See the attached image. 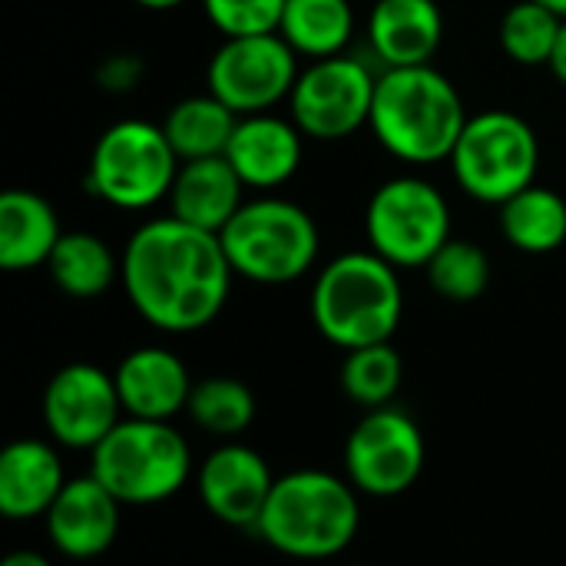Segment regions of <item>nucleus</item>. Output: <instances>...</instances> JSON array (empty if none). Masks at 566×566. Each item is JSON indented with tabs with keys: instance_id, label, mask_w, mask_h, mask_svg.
Instances as JSON below:
<instances>
[{
	"instance_id": "obj_1",
	"label": "nucleus",
	"mask_w": 566,
	"mask_h": 566,
	"mask_svg": "<svg viewBox=\"0 0 566 566\" xmlns=\"http://www.w3.org/2000/svg\"><path fill=\"white\" fill-rule=\"evenodd\" d=\"M123 292L136 315L169 335H189L219 318L232 265L216 232L176 216L143 222L123 249Z\"/></svg>"
},
{
	"instance_id": "obj_2",
	"label": "nucleus",
	"mask_w": 566,
	"mask_h": 566,
	"mask_svg": "<svg viewBox=\"0 0 566 566\" xmlns=\"http://www.w3.org/2000/svg\"><path fill=\"white\" fill-rule=\"evenodd\" d=\"M464 123L468 113L458 86L431 63L378 73L368 126L395 159L408 166L451 159Z\"/></svg>"
},
{
	"instance_id": "obj_3",
	"label": "nucleus",
	"mask_w": 566,
	"mask_h": 566,
	"mask_svg": "<svg viewBox=\"0 0 566 566\" xmlns=\"http://www.w3.org/2000/svg\"><path fill=\"white\" fill-rule=\"evenodd\" d=\"M358 524L361 507L352 481L302 468L275 481L255 534L285 557L332 560L352 547Z\"/></svg>"
},
{
	"instance_id": "obj_4",
	"label": "nucleus",
	"mask_w": 566,
	"mask_h": 566,
	"mask_svg": "<svg viewBox=\"0 0 566 566\" xmlns=\"http://www.w3.org/2000/svg\"><path fill=\"white\" fill-rule=\"evenodd\" d=\"M401 312L398 269L371 249L332 259L312 285V322L342 352L391 342Z\"/></svg>"
},
{
	"instance_id": "obj_5",
	"label": "nucleus",
	"mask_w": 566,
	"mask_h": 566,
	"mask_svg": "<svg viewBox=\"0 0 566 566\" xmlns=\"http://www.w3.org/2000/svg\"><path fill=\"white\" fill-rule=\"evenodd\" d=\"M90 458V474L119 504L133 507L163 504L192 478V451L169 421L123 418Z\"/></svg>"
},
{
	"instance_id": "obj_6",
	"label": "nucleus",
	"mask_w": 566,
	"mask_h": 566,
	"mask_svg": "<svg viewBox=\"0 0 566 566\" xmlns=\"http://www.w3.org/2000/svg\"><path fill=\"white\" fill-rule=\"evenodd\" d=\"M219 239L232 272L255 285H289L312 272L318 259L315 219L279 196L245 202Z\"/></svg>"
},
{
	"instance_id": "obj_7",
	"label": "nucleus",
	"mask_w": 566,
	"mask_h": 566,
	"mask_svg": "<svg viewBox=\"0 0 566 566\" xmlns=\"http://www.w3.org/2000/svg\"><path fill=\"white\" fill-rule=\"evenodd\" d=\"M458 186L488 206H504L511 196L537 182L541 143L534 126L511 109H484L468 116L451 153Z\"/></svg>"
},
{
	"instance_id": "obj_8",
	"label": "nucleus",
	"mask_w": 566,
	"mask_h": 566,
	"mask_svg": "<svg viewBox=\"0 0 566 566\" xmlns=\"http://www.w3.org/2000/svg\"><path fill=\"white\" fill-rule=\"evenodd\" d=\"M182 159L166 129L149 119H119L93 146L86 189L116 209H149L169 199Z\"/></svg>"
},
{
	"instance_id": "obj_9",
	"label": "nucleus",
	"mask_w": 566,
	"mask_h": 566,
	"mask_svg": "<svg viewBox=\"0 0 566 566\" xmlns=\"http://www.w3.org/2000/svg\"><path fill=\"white\" fill-rule=\"evenodd\" d=\"M365 235L371 252L395 269H424L451 239L448 199L421 176H395L368 199Z\"/></svg>"
},
{
	"instance_id": "obj_10",
	"label": "nucleus",
	"mask_w": 566,
	"mask_h": 566,
	"mask_svg": "<svg viewBox=\"0 0 566 566\" xmlns=\"http://www.w3.org/2000/svg\"><path fill=\"white\" fill-rule=\"evenodd\" d=\"M378 76L368 70L365 60L338 53L325 60H312L295 80L289 96L292 123L302 136L318 143H338L368 126L371 103H375Z\"/></svg>"
},
{
	"instance_id": "obj_11",
	"label": "nucleus",
	"mask_w": 566,
	"mask_h": 566,
	"mask_svg": "<svg viewBox=\"0 0 566 566\" xmlns=\"http://www.w3.org/2000/svg\"><path fill=\"white\" fill-rule=\"evenodd\" d=\"M298 73V53L282 40V33L226 36L209 60L206 83L209 93L235 116H252L272 113V106L289 99Z\"/></svg>"
},
{
	"instance_id": "obj_12",
	"label": "nucleus",
	"mask_w": 566,
	"mask_h": 566,
	"mask_svg": "<svg viewBox=\"0 0 566 566\" xmlns=\"http://www.w3.org/2000/svg\"><path fill=\"white\" fill-rule=\"evenodd\" d=\"M424 434L418 421L398 408L368 411L345 441V474L358 494L398 497L411 491L424 471Z\"/></svg>"
},
{
	"instance_id": "obj_13",
	"label": "nucleus",
	"mask_w": 566,
	"mask_h": 566,
	"mask_svg": "<svg viewBox=\"0 0 566 566\" xmlns=\"http://www.w3.org/2000/svg\"><path fill=\"white\" fill-rule=\"evenodd\" d=\"M40 411L46 434L73 451H93L126 415L116 378L90 361L63 365L46 381Z\"/></svg>"
},
{
	"instance_id": "obj_14",
	"label": "nucleus",
	"mask_w": 566,
	"mask_h": 566,
	"mask_svg": "<svg viewBox=\"0 0 566 566\" xmlns=\"http://www.w3.org/2000/svg\"><path fill=\"white\" fill-rule=\"evenodd\" d=\"M275 481L279 478L272 474L269 461L255 448L235 441L219 444L196 471V491L202 507L216 521L239 531H255Z\"/></svg>"
},
{
	"instance_id": "obj_15",
	"label": "nucleus",
	"mask_w": 566,
	"mask_h": 566,
	"mask_svg": "<svg viewBox=\"0 0 566 566\" xmlns=\"http://www.w3.org/2000/svg\"><path fill=\"white\" fill-rule=\"evenodd\" d=\"M119 501L93 478H73L46 511V537L70 560L103 557L119 534Z\"/></svg>"
},
{
	"instance_id": "obj_16",
	"label": "nucleus",
	"mask_w": 566,
	"mask_h": 566,
	"mask_svg": "<svg viewBox=\"0 0 566 566\" xmlns=\"http://www.w3.org/2000/svg\"><path fill=\"white\" fill-rule=\"evenodd\" d=\"M226 159L245 189L272 192L285 186L302 166V129L275 113L239 116L226 146Z\"/></svg>"
},
{
	"instance_id": "obj_17",
	"label": "nucleus",
	"mask_w": 566,
	"mask_h": 566,
	"mask_svg": "<svg viewBox=\"0 0 566 566\" xmlns=\"http://www.w3.org/2000/svg\"><path fill=\"white\" fill-rule=\"evenodd\" d=\"M113 378L126 418H146V421H172L179 411L189 408V395L196 388L186 361L159 345L129 352L116 365Z\"/></svg>"
},
{
	"instance_id": "obj_18",
	"label": "nucleus",
	"mask_w": 566,
	"mask_h": 566,
	"mask_svg": "<svg viewBox=\"0 0 566 566\" xmlns=\"http://www.w3.org/2000/svg\"><path fill=\"white\" fill-rule=\"evenodd\" d=\"M66 488L63 461L53 444L40 438H20L0 454V514L7 521L46 517L60 491Z\"/></svg>"
},
{
	"instance_id": "obj_19",
	"label": "nucleus",
	"mask_w": 566,
	"mask_h": 566,
	"mask_svg": "<svg viewBox=\"0 0 566 566\" xmlns=\"http://www.w3.org/2000/svg\"><path fill=\"white\" fill-rule=\"evenodd\" d=\"M444 40V17L434 0H375L368 43L385 70L424 66Z\"/></svg>"
},
{
	"instance_id": "obj_20",
	"label": "nucleus",
	"mask_w": 566,
	"mask_h": 566,
	"mask_svg": "<svg viewBox=\"0 0 566 566\" xmlns=\"http://www.w3.org/2000/svg\"><path fill=\"white\" fill-rule=\"evenodd\" d=\"M242 192L245 182L239 179L226 156L189 159L179 166L176 182L169 189V216L219 235L245 206Z\"/></svg>"
},
{
	"instance_id": "obj_21",
	"label": "nucleus",
	"mask_w": 566,
	"mask_h": 566,
	"mask_svg": "<svg viewBox=\"0 0 566 566\" xmlns=\"http://www.w3.org/2000/svg\"><path fill=\"white\" fill-rule=\"evenodd\" d=\"M60 239L56 209L43 196L30 189H7L0 196V265L7 272L46 265Z\"/></svg>"
},
{
	"instance_id": "obj_22",
	"label": "nucleus",
	"mask_w": 566,
	"mask_h": 566,
	"mask_svg": "<svg viewBox=\"0 0 566 566\" xmlns=\"http://www.w3.org/2000/svg\"><path fill=\"white\" fill-rule=\"evenodd\" d=\"M279 33L298 56H338L355 36V10L348 0H285Z\"/></svg>"
},
{
	"instance_id": "obj_23",
	"label": "nucleus",
	"mask_w": 566,
	"mask_h": 566,
	"mask_svg": "<svg viewBox=\"0 0 566 566\" xmlns=\"http://www.w3.org/2000/svg\"><path fill=\"white\" fill-rule=\"evenodd\" d=\"M46 269L63 295L99 298L113 282H119L123 259H116V252L93 232H63Z\"/></svg>"
},
{
	"instance_id": "obj_24",
	"label": "nucleus",
	"mask_w": 566,
	"mask_h": 566,
	"mask_svg": "<svg viewBox=\"0 0 566 566\" xmlns=\"http://www.w3.org/2000/svg\"><path fill=\"white\" fill-rule=\"evenodd\" d=\"M504 239L527 252L547 255L566 242V199L547 186H527L501 206Z\"/></svg>"
},
{
	"instance_id": "obj_25",
	"label": "nucleus",
	"mask_w": 566,
	"mask_h": 566,
	"mask_svg": "<svg viewBox=\"0 0 566 566\" xmlns=\"http://www.w3.org/2000/svg\"><path fill=\"white\" fill-rule=\"evenodd\" d=\"M235 123H239V116L222 99H216L212 93H202V96L179 99L169 109L163 129H166V139L172 143L176 156L182 163H189V159L226 156Z\"/></svg>"
},
{
	"instance_id": "obj_26",
	"label": "nucleus",
	"mask_w": 566,
	"mask_h": 566,
	"mask_svg": "<svg viewBox=\"0 0 566 566\" xmlns=\"http://www.w3.org/2000/svg\"><path fill=\"white\" fill-rule=\"evenodd\" d=\"M401 378H405V361L398 355V348L391 342H381V345H365V348H355V352H345V361H342V391L375 411V408H388L401 388Z\"/></svg>"
},
{
	"instance_id": "obj_27",
	"label": "nucleus",
	"mask_w": 566,
	"mask_h": 566,
	"mask_svg": "<svg viewBox=\"0 0 566 566\" xmlns=\"http://www.w3.org/2000/svg\"><path fill=\"white\" fill-rule=\"evenodd\" d=\"M189 418L216 438H239L255 418V395L239 378H202L189 395Z\"/></svg>"
},
{
	"instance_id": "obj_28",
	"label": "nucleus",
	"mask_w": 566,
	"mask_h": 566,
	"mask_svg": "<svg viewBox=\"0 0 566 566\" xmlns=\"http://www.w3.org/2000/svg\"><path fill=\"white\" fill-rule=\"evenodd\" d=\"M564 17L537 0H521L501 17V46L514 63L547 66L560 36Z\"/></svg>"
},
{
	"instance_id": "obj_29",
	"label": "nucleus",
	"mask_w": 566,
	"mask_h": 566,
	"mask_svg": "<svg viewBox=\"0 0 566 566\" xmlns=\"http://www.w3.org/2000/svg\"><path fill=\"white\" fill-rule=\"evenodd\" d=\"M431 289L448 302H474L491 285V259L468 239H448L424 265Z\"/></svg>"
},
{
	"instance_id": "obj_30",
	"label": "nucleus",
	"mask_w": 566,
	"mask_h": 566,
	"mask_svg": "<svg viewBox=\"0 0 566 566\" xmlns=\"http://www.w3.org/2000/svg\"><path fill=\"white\" fill-rule=\"evenodd\" d=\"M202 10L222 36H259L279 33L285 0H202Z\"/></svg>"
},
{
	"instance_id": "obj_31",
	"label": "nucleus",
	"mask_w": 566,
	"mask_h": 566,
	"mask_svg": "<svg viewBox=\"0 0 566 566\" xmlns=\"http://www.w3.org/2000/svg\"><path fill=\"white\" fill-rule=\"evenodd\" d=\"M139 80H143V60L136 53H116L103 60L96 70V83L106 93H129L133 86H139Z\"/></svg>"
},
{
	"instance_id": "obj_32",
	"label": "nucleus",
	"mask_w": 566,
	"mask_h": 566,
	"mask_svg": "<svg viewBox=\"0 0 566 566\" xmlns=\"http://www.w3.org/2000/svg\"><path fill=\"white\" fill-rule=\"evenodd\" d=\"M551 73L560 80L566 86V20H564V27H560V36H557V46H554V56H551Z\"/></svg>"
},
{
	"instance_id": "obj_33",
	"label": "nucleus",
	"mask_w": 566,
	"mask_h": 566,
	"mask_svg": "<svg viewBox=\"0 0 566 566\" xmlns=\"http://www.w3.org/2000/svg\"><path fill=\"white\" fill-rule=\"evenodd\" d=\"M0 566H53L43 554H36V551H13V554H7L3 557V564Z\"/></svg>"
},
{
	"instance_id": "obj_34",
	"label": "nucleus",
	"mask_w": 566,
	"mask_h": 566,
	"mask_svg": "<svg viewBox=\"0 0 566 566\" xmlns=\"http://www.w3.org/2000/svg\"><path fill=\"white\" fill-rule=\"evenodd\" d=\"M139 7H146V10H176L179 3H186V0H136Z\"/></svg>"
},
{
	"instance_id": "obj_35",
	"label": "nucleus",
	"mask_w": 566,
	"mask_h": 566,
	"mask_svg": "<svg viewBox=\"0 0 566 566\" xmlns=\"http://www.w3.org/2000/svg\"><path fill=\"white\" fill-rule=\"evenodd\" d=\"M537 3H544V7H551L554 13H560L566 20V0H537Z\"/></svg>"
},
{
	"instance_id": "obj_36",
	"label": "nucleus",
	"mask_w": 566,
	"mask_h": 566,
	"mask_svg": "<svg viewBox=\"0 0 566 566\" xmlns=\"http://www.w3.org/2000/svg\"><path fill=\"white\" fill-rule=\"evenodd\" d=\"M355 566H361V564H355Z\"/></svg>"
}]
</instances>
